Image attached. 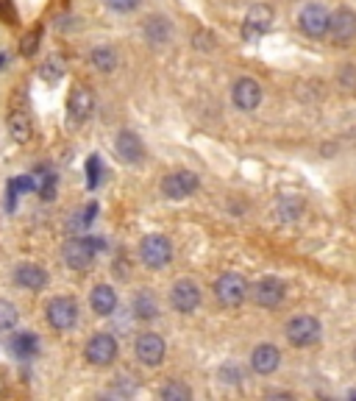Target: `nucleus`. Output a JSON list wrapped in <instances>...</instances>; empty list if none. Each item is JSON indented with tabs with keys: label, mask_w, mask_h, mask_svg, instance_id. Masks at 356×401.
Instances as JSON below:
<instances>
[{
	"label": "nucleus",
	"mask_w": 356,
	"mask_h": 401,
	"mask_svg": "<svg viewBox=\"0 0 356 401\" xmlns=\"http://www.w3.org/2000/svg\"><path fill=\"white\" fill-rule=\"evenodd\" d=\"M298 22H301V31L306 37H312V39H320V37L329 34V11L323 6H317V3L303 6Z\"/></svg>",
	"instance_id": "10"
},
{
	"label": "nucleus",
	"mask_w": 356,
	"mask_h": 401,
	"mask_svg": "<svg viewBox=\"0 0 356 401\" xmlns=\"http://www.w3.org/2000/svg\"><path fill=\"white\" fill-rule=\"evenodd\" d=\"M231 98H234L237 109L253 112L262 103V86H259V81L253 79H239L234 84V89H231Z\"/></svg>",
	"instance_id": "14"
},
{
	"label": "nucleus",
	"mask_w": 356,
	"mask_h": 401,
	"mask_svg": "<svg viewBox=\"0 0 356 401\" xmlns=\"http://www.w3.org/2000/svg\"><path fill=\"white\" fill-rule=\"evenodd\" d=\"M62 76H65V59H59V56H51V59L39 67V79L48 81V84L62 81Z\"/></svg>",
	"instance_id": "25"
},
{
	"label": "nucleus",
	"mask_w": 356,
	"mask_h": 401,
	"mask_svg": "<svg viewBox=\"0 0 356 401\" xmlns=\"http://www.w3.org/2000/svg\"><path fill=\"white\" fill-rule=\"evenodd\" d=\"M161 399L164 401H190L192 399V390H190L187 385H181V382H167V385L161 388Z\"/></svg>",
	"instance_id": "26"
},
{
	"label": "nucleus",
	"mask_w": 356,
	"mask_h": 401,
	"mask_svg": "<svg viewBox=\"0 0 356 401\" xmlns=\"http://www.w3.org/2000/svg\"><path fill=\"white\" fill-rule=\"evenodd\" d=\"M8 134H11V140H14V143L25 145V143L31 140V134H34V129H31V117H28L25 112H11V117H8Z\"/></svg>",
	"instance_id": "23"
},
{
	"label": "nucleus",
	"mask_w": 356,
	"mask_h": 401,
	"mask_svg": "<svg viewBox=\"0 0 356 401\" xmlns=\"http://www.w3.org/2000/svg\"><path fill=\"white\" fill-rule=\"evenodd\" d=\"M284 293H286V284L282 279H276V276H268V279H262V282L253 287L256 304H259V307H268V310L279 307V304L284 301Z\"/></svg>",
	"instance_id": "13"
},
{
	"label": "nucleus",
	"mask_w": 356,
	"mask_h": 401,
	"mask_svg": "<svg viewBox=\"0 0 356 401\" xmlns=\"http://www.w3.org/2000/svg\"><path fill=\"white\" fill-rule=\"evenodd\" d=\"M270 22H273V8L270 6H253L251 11H248V17H245V28H242V34H245V39H256V37H262L268 28H270Z\"/></svg>",
	"instance_id": "17"
},
{
	"label": "nucleus",
	"mask_w": 356,
	"mask_h": 401,
	"mask_svg": "<svg viewBox=\"0 0 356 401\" xmlns=\"http://www.w3.org/2000/svg\"><path fill=\"white\" fill-rule=\"evenodd\" d=\"M39 28H34V31H28L25 37H22V42H20V53L22 56H34L37 53V48H39Z\"/></svg>",
	"instance_id": "28"
},
{
	"label": "nucleus",
	"mask_w": 356,
	"mask_h": 401,
	"mask_svg": "<svg viewBox=\"0 0 356 401\" xmlns=\"http://www.w3.org/2000/svg\"><path fill=\"white\" fill-rule=\"evenodd\" d=\"M14 282L22 287V290H42L48 284V273L42 265H34V262H22L14 268Z\"/></svg>",
	"instance_id": "16"
},
{
	"label": "nucleus",
	"mask_w": 356,
	"mask_h": 401,
	"mask_svg": "<svg viewBox=\"0 0 356 401\" xmlns=\"http://www.w3.org/2000/svg\"><path fill=\"white\" fill-rule=\"evenodd\" d=\"M17 307L11 301H0V329H14L17 326Z\"/></svg>",
	"instance_id": "27"
},
{
	"label": "nucleus",
	"mask_w": 356,
	"mask_h": 401,
	"mask_svg": "<svg viewBox=\"0 0 356 401\" xmlns=\"http://www.w3.org/2000/svg\"><path fill=\"white\" fill-rule=\"evenodd\" d=\"M354 357H356V348H354Z\"/></svg>",
	"instance_id": "32"
},
{
	"label": "nucleus",
	"mask_w": 356,
	"mask_h": 401,
	"mask_svg": "<svg viewBox=\"0 0 356 401\" xmlns=\"http://www.w3.org/2000/svg\"><path fill=\"white\" fill-rule=\"evenodd\" d=\"M84 357H86L89 365L106 368V365H112V362L117 360V340H114L109 331H98V334L86 343Z\"/></svg>",
	"instance_id": "1"
},
{
	"label": "nucleus",
	"mask_w": 356,
	"mask_h": 401,
	"mask_svg": "<svg viewBox=\"0 0 356 401\" xmlns=\"http://www.w3.org/2000/svg\"><path fill=\"white\" fill-rule=\"evenodd\" d=\"M134 351H137V360H140L143 365H147V368H156V365H161L167 346H164L161 334H156V331H145V334H140V337H137Z\"/></svg>",
	"instance_id": "9"
},
{
	"label": "nucleus",
	"mask_w": 356,
	"mask_h": 401,
	"mask_svg": "<svg viewBox=\"0 0 356 401\" xmlns=\"http://www.w3.org/2000/svg\"><path fill=\"white\" fill-rule=\"evenodd\" d=\"M140 3H143V0H106V6L114 8V11H120V14H128V11L140 8Z\"/></svg>",
	"instance_id": "30"
},
{
	"label": "nucleus",
	"mask_w": 356,
	"mask_h": 401,
	"mask_svg": "<svg viewBox=\"0 0 356 401\" xmlns=\"http://www.w3.org/2000/svg\"><path fill=\"white\" fill-rule=\"evenodd\" d=\"M131 310H134V315L140 321H153L159 315V301H156V296L150 290H140L134 296V301H131Z\"/></svg>",
	"instance_id": "22"
},
{
	"label": "nucleus",
	"mask_w": 356,
	"mask_h": 401,
	"mask_svg": "<svg viewBox=\"0 0 356 401\" xmlns=\"http://www.w3.org/2000/svg\"><path fill=\"white\" fill-rule=\"evenodd\" d=\"M286 340L295 348H309L320 340V321L312 315H298L286 323Z\"/></svg>",
	"instance_id": "4"
},
{
	"label": "nucleus",
	"mask_w": 356,
	"mask_h": 401,
	"mask_svg": "<svg viewBox=\"0 0 356 401\" xmlns=\"http://www.w3.org/2000/svg\"><path fill=\"white\" fill-rule=\"evenodd\" d=\"M245 293H248V284L239 273H223L214 282V296L223 307H239L245 301Z\"/></svg>",
	"instance_id": "5"
},
{
	"label": "nucleus",
	"mask_w": 356,
	"mask_h": 401,
	"mask_svg": "<svg viewBox=\"0 0 356 401\" xmlns=\"http://www.w3.org/2000/svg\"><path fill=\"white\" fill-rule=\"evenodd\" d=\"M89 62L92 67H98L100 73H112L117 67V53L109 48V45H98L92 53H89Z\"/></svg>",
	"instance_id": "24"
},
{
	"label": "nucleus",
	"mask_w": 356,
	"mask_h": 401,
	"mask_svg": "<svg viewBox=\"0 0 356 401\" xmlns=\"http://www.w3.org/2000/svg\"><path fill=\"white\" fill-rule=\"evenodd\" d=\"M170 304H173V310L184 313V315L195 313L201 307V287L192 279H178L170 290Z\"/></svg>",
	"instance_id": "7"
},
{
	"label": "nucleus",
	"mask_w": 356,
	"mask_h": 401,
	"mask_svg": "<svg viewBox=\"0 0 356 401\" xmlns=\"http://www.w3.org/2000/svg\"><path fill=\"white\" fill-rule=\"evenodd\" d=\"M140 256H143L145 268L161 270V268L173 259V245H170L167 237H161V235H147V237L140 242Z\"/></svg>",
	"instance_id": "2"
},
{
	"label": "nucleus",
	"mask_w": 356,
	"mask_h": 401,
	"mask_svg": "<svg viewBox=\"0 0 356 401\" xmlns=\"http://www.w3.org/2000/svg\"><path fill=\"white\" fill-rule=\"evenodd\" d=\"M170 34H173V25L167 17H147L145 20V39L150 45H164L170 39Z\"/></svg>",
	"instance_id": "20"
},
{
	"label": "nucleus",
	"mask_w": 356,
	"mask_h": 401,
	"mask_svg": "<svg viewBox=\"0 0 356 401\" xmlns=\"http://www.w3.org/2000/svg\"><path fill=\"white\" fill-rule=\"evenodd\" d=\"M89 304H92V310H95L98 315H112L114 307H117V293H114L109 284H98V287L92 290V296H89Z\"/></svg>",
	"instance_id": "19"
},
{
	"label": "nucleus",
	"mask_w": 356,
	"mask_h": 401,
	"mask_svg": "<svg viewBox=\"0 0 356 401\" xmlns=\"http://www.w3.org/2000/svg\"><path fill=\"white\" fill-rule=\"evenodd\" d=\"M329 34L337 45H351L356 39V11L351 8H340L334 14H329Z\"/></svg>",
	"instance_id": "8"
},
{
	"label": "nucleus",
	"mask_w": 356,
	"mask_h": 401,
	"mask_svg": "<svg viewBox=\"0 0 356 401\" xmlns=\"http://www.w3.org/2000/svg\"><path fill=\"white\" fill-rule=\"evenodd\" d=\"M117 154H120V159L128 162V164H140L145 159V145L143 140H140V134H134V131H120L117 134Z\"/></svg>",
	"instance_id": "18"
},
{
	"label": "nucleus",
	"mask_w": 356,
	"mask_h": 401,
	"mask_svg": "<svg viewBox=\"0 0 356 401\" xmlns=\"http://www.w3.org/2000/svg\"><path fill=\"white\" fill-rule=\"evenodd\" d=\"M279 362H282V351H279L273 343H259V346L251 351V365H253V371L262 374V376L273 374V371L279 368Z\"/></svg>",
	"instance_id": "15"
},
{
	"label": "nucleus",
	"mask_w": 356,
	"mask_h": 401,
	"mask_svg": "<svg viewBox=\"0 0 356 401\" xmlns=\"http://www.w3.org/2000/svg\"><path fill=\"white\" fill-rule=\"evenodd\" d=\"M48 323L56 329V331H67L78 323V304L70 296H56L51 304H48Z\"/></svg>",
	"instance_id": "6"
},
{
	"label": "nucleus",
	"mask_w": 356,
	"mask_h": 401,
	"mask_svg": "<svg viewBox=\"0 0 356 401\" xmlns=\"http://www.w3.org/2000/svg\"><path fill=\"white\" fill-rule=\"evenodd\" d=\"M8 348H11V354H14V357H20V360H31V357L39 351V340H37V334H34V331H20V334H14V337H11Z\"/></svg>",
	"instance_id": "21"
},
{
	"label": "nucleus",
	"mask_w": 356,
	"mask_h": 401,
	"mask_svg": "<svg viewBox=\"0 0 356 401\" xmlns=\"http://www.w3.org/2000/svg\"><path fill=\"white\" fill-rule=\"evenodd\" d=\"M195 190H198V176L190 173V170L170 173V176H164V181H161V192H164L167 198H173V201L187 198V195H192Z\"/></svg>",
	"instance_id": "12"
},
{
	"label": "nucleus",
	"mask_w": 356,
	"mask_h": 401,
	"mask_svg": "<svg viewBox=\"0 0 356 401\" xmlns=\"http://www.w3.org/2000/svg\"><path fill=\"white\" fill-rule=\"evenodd\" d=\"M192 45H195L198 51H206V53H209V51H214L217 39H214V37H212V34H209V31H198V34L192 37Z\"/></svg>",
	"instance_id": "29"
},
{
	"label": "nucleus",
	"mask_w": 356,
	"mask_h": 401,
	"mask_svg": "<svg viewBox=\"0 0 356 401\" xmlns=\"http://www.w3.org/2000/svg\"><path fill=\"white\" fill-rule=\"evenodd\" d=\"M98 248H100V240L72 237V240L65 242V251H62V254H65L67 268H72V270H86V268L92 265V259H95Z\"/></svg>",
	"instance_id": "3"
},
{
	"label": "nucleus",
	"mask_w": 356,
	"mask_h": 401,
	"mask_svg": "<svg viewBox=\"0 0 356 401\" xmlns=\"http://www.w3.org/2000/svg\"><path fill=\"white\" fill-rule=\"evenodd\" d=\"M95 109V95L89 86L84 84H75L70 89V98H67V114H70V123H84Z\"/></svg>",
	"instance_id": "11"
},
{
	"label": "nucleus",
	"mask_w": 356,
	"mask_h": 401,
	"mask_svg": "<svg viewBox=\"0 0 356 401\" xmlns=\"http://www.w3.org/2000/svg\"><path fill=\"white\" fill-rule=\"evenodd\" d=\"M86 170H89V187H98V159H95V157L89 159Z\"/></svg>",
	"instance_id": "31"
}]
</instances>
